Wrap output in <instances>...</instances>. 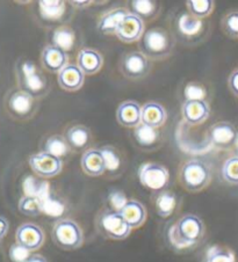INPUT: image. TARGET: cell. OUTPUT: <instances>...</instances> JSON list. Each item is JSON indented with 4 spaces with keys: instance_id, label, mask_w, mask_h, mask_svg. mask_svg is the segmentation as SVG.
<instances>
[{
    "instance_id": "14",
    "label": "cell",
    "mask_w": 238,
    "mask_h": 262,
    "mask_svg": "<svg viewBox=\"0 0 238 262\" xmlns=\"http://www.w3.org/2000/svg\"><path fill=\"white\" fill-rule=\"evenodd\" d=\"M69 57L67 52L49 45L43 49L41 54V64L43 69L51 73H60L68 65Z\"/></svg>"
},
{
    "instance_id": "8",
    "label": "cell",
    "mask_w": 238,
    "mask_h": 262,
    "mask_svg": "<svg viewBox=\"0 0 238 262\" xmlns=\"http://www.w3.org/2000/svg\"><path fill=\"white\" fill-rule=\"evenodd\" d=\"M28 163L32 171L37 177L43 179H50L58 176L63 168V160L50 154H47L45 151L30 156Z\"/></svg>"
},
{
    "instance_id": "23",
    "label": "cell",
    "mask_w": 238,
    "mask_h": 262,
    "mask_svg": "<svg viewBox=\"0 0 238 262\" xmlns=\"http://www.w3.org/2000/svg\"><path fill=\"white\" fill-rule=\"evenodd\" d=\"M122 217L131 229H138L147 221V210L144 205L136 200H128L120 210Z\"/></svg>"
},
{
    "instance_id": "18",
    "label": "cell",
    "mask_w": 238,
    "mask_h": 262,
    "mask_svg": "<svg viewBox=\"0 0 238 262\" xmlns=\"http://www.w3.org/2000/svg\"><path fill=\"white\" fill-rule=\"evenodd\" d=\"M58 85L61 89L68 92H74L81 90L85 82V74L78 68V65L68 64L58 73Z\"/></svg>"
},
{
    "instance_id": "20",
    "label": "cell",
    "mask_w": 238,
    "mask_h": 262,
    "mask_svg": "<svg viewBox=\"0 0 238 262\" xmlns=\"http://www.w3.org/2000/svg\"><path fill=\"white\" fill-rule=\"evenodd\" d=\"M81 167L89 177L103 176L106 172V166L100 150L89 148L84 152L81 158Z\"/></svg>"
},
{
    "instance_id": "26",
    "label": "cell",
    "mask_w": 238,
    "mask_h": 262,
    "mask_svg": "<svg viewBox=\"0 0 238 262\" xmlns=\"http://www.w3.org/2000/svg\"><path fill=\"white\" fill-rule=\"evenodd\" d=\"M134 137L140 146L151 148L160 143L161 133L157 128H152V126L141 123L134 128Z\"/></svg>"
},
{
    "instance_id": "21",
    "label": "cell",
    "mask_w": 238,
    "mask_h": 262,
    "mask_svg": "<svg viewBox=\"0 0 238 262\" xmlns=\"http://www.w3.org/2000/svg\"><path fill=\"white\" fill-rule=\"evenodd\" d=\"M167 119V113L161 103L150 101L144 103L141 111V123L152 128H161Z\"/></svg>"
},
{
    "instance_id": "42",
    "label": "cell",
    "mask_w": 238,
    "mask_h": 262,
    "mask_svg": "<svg viewBox=\"0 0 238 262\" xmlns=\"http://www.w3.org/2000/svg\"><path fill=\"white\" fill-rule=\"evenodd\" d=\"M72 4L73 7H77V8H84V7H87L90 6L91 4H93V2H70Z\"/></svg>"
},
{
    "instance_id": "41",
    "label": "cell",
    "mask_w": 238,
    "mask_h": 262,
    "mask_svg": "<svg viewBox=\"0 0 238 262\" xmlns=\"http://www.w3.org/2000/svg\"><path fill=\"white\" fill-rule=\"evenodd\" d=\"M25 262H49L46 256L41 254H32Z\"/></svg>"
},
{
    "instance_id": "40",
    "label": "cell",
    "mask_w": 238,
    "mask_h": 262,
    "mask_svg": "<svg viewBox=\"0 0 238 262\" xmlns=\"http://www.w3.org/2000/svg\"><path fill=\"white\" fill-rule=\"evenodd\" d=\"M8 230H10V223H8L5 217L0 216V239L5 237Z\"/></svg>"
},
{
    "instance_id": "6",
    "label": "cell",
    "mask_w": 238,
    "mask_h": 262,
    "mask_svg": "<svg viewBox=\"0 0 238 262\" xmlns=\"http://www.w3.org/2000/svg\"><path fill=\"white\" fill-rule=\"evenodd\" d=\"M51 238L57 247L64 251H74L84 244V232L81 226L72 220L62 218L55 222L51 230Z\"/></svg>"
},
{
    "instance_id": "32",
    "label": "cell",
    "mask_w": 238,
    "mask_h": 262,
    "mask_svg": "<svg viewBox=\"0 0 238 262\" xmlns=\"http://www.w3.org/2000/svg\"><path fill=\"white\" fill-rule=\"evenodd\" d=\"M100 152L101 155H103V158L105 161L106 171L109 173L117 172L118 169H120L121 164H122L120 154H118L113 146H108V145L101 147Z\"/></svg>"
},
{
    "instance_id": "7",
    "label": "cell",
    "mask_w": 238,
    "mask_h": 262,
    "mask_svg": "<svg viewBox=\"0 0 238 262\" xmlns=\"http://www.w3.org/2000/svg\"><path fill=\"white\" fill-rule=\"evenodd\" d=\"M137 176L141 185L144 188L156 191V193L165 190L170 182L169 169L157 163H145L141 165Z\"/></svg>"
},
{
    "instance_id": "13",
    "label": "cell",
    "mask_w": 238,
    "mask_h": 262,
    "mask_svg": "<svg viewBox=\"0 0 238 262\" xmlns=\"http://www.w3.org/2000/svg\"><path fill=\"white\" fill-rule=\"evenodd\" d=\"M209 141L214 146L229 148L233 146L238 139V133L235 125L230 122H217L209 128Z\"/></svg>"
},
{
    "instance_id": "38",
    "label": "cell",
    "mask_w": 238,
    "mask_h": 262,
    "mask_svg": "<svg viewBox=\"0 0 238 262\" xmlns=\"http://www.w3.org/2000/svg\"><path fill=\"white\" fill-rule=\"evenodd\" d=\"M8 255H10V259L12 262H25L30 255H32V252H29L27 248H25L19 245L17 243H15L11 246Z\"/></svg>"
},
{
    "instance_id": "19",
    "label": "cell",
    "mask_w": 238,
    "mask_h": 262,
    "mask_svg": "<svg viewBox=\"0 0 238 262\" xmlns=\"http://www.w3.org/2000/svg\"><path fill=\"white\" fill-rule=\"evenodd\" d=\"M77 65L82 70L84 74L98 73L104 65V57L98 50L92 49V48H85L79 51L77 57Z\"/></svg>"
},
{
    "instance_id": "31",
    "label": "cell",
    "mask_w": 238,
    "mask_h": 262,
    "mask_svg": "<svg viewBox=\"0 0 238 262\" xmlns=\"http://www.w3.org/2000/svg\"><path fill=\"white\" fill-rule=\"evenodd\" d=\"M214 4L211 0H188L186 6L189 14L197 19H204L213 12Z\"/></svg>"
},
{
    "instance_id": "39",
    "label": "cell",
    "mask_w": 238,
    "mask_h": 262,
    "mask_svg": "<svg viewBox=\"0 0 238 262\" xmlns=\"http://www.w3.org/2000/svg\"><path fill=\"white\" fill-rule=\"evenodd\" d=\"M228 86L232 93L238 97V69H236L229 77Z\"/></svg>"
},
{
    "instance_id": "24",
    "label": "cell",
    "mask_w": 238,
    "mask_h": 262,
    "mask_svg": "<svg viewBox=\"0 0 238 262\" xmlns=\"http://www.w3.org/2000/svg\"><path fill=\"white\" fill-rule=\"evenodd\" d=\"M178 207V196L171 190H163L156 194L155 209L157 215L162 218L172 216Z\"/></svg>"
},
{
    "instance_id": "11",
    "label": "cell",
    "mask_w": 238,
    "mask_h": 262,
    "mask_svg": "<svg viewBox=\"0 0 238 262\" xmlns=\"http://www.w3.org/2000/svg\"><path fill=\"white\" fill-rule=\"evenodd\" d=\"M46 235L43 230L34 223H25L16 229L15 242L29 252L39 250L45 244Z\"/></svg>"
},
{
    "instance_id": "29",
    "label": "cell",
    "mask_w": 238,
    "mask_h": 262,
    "mask_svg": "<svg viewBox=\"0 0 238 262\" xmlns=\"http://www.w3.org/2000/svg\"><path fill=\"white\" fill-rule=\"evenodd\" d=\"M70 148L71 147H70L67 138L61 136V135H52L43 144V151L60 159L69 155Z\"/></svg>"
},
{
    "instance_id": "34",
    "label": "cell",
    "mask_w": 238,
    "mask_h": 262,
    "mask_svg": "<svg viewBox=\"0 0 238 262\" xmlns=\"http://www.w3.org/2000/svg\"><path fill=\"white\" fill-rule=\"evenodd\" d=\"M221 174L223 180L229 185H238V156H232L224 161Z\"/></svg>"
},
{
    "instance_id": "35",
    "label": "cell",
    "mask_w": 238,
    "mask_h": 262,
    "mask_svg": "<svg viewBox=\"0 0 238 262\" xmlns=\"http://www.w3.org/2000/svg\"><path fill=\"white\" fill-rule=\"evenodd\" d=\"M133 13L138 15L141 19H150L157 13V4L151 0H134L131 2Z\"/></svg>"
},
{
    "instance_id": "5",
    "label": "cell",
    "mask_w": 238,
    "mask_h": 262,
    "mask_svg": "<svg viewBox=\"0 0 238 262\" xmlns=\"http://www.w3.org/2000/svg\"><path fill=\"white\" fill-rule=\"evenodd\" d=\"M95 228L99 234L111 240H125L129 237L131 229L120 211L113 209L101 210L95 218Z\"/></svg>"
},
{
    "instance_id": "28",
    "label": "cell",
    "mask_w": 238,
    "mask_h": 262,
    "mask_svg": "<svg viewBox=\"0 0 238 262\" xmlns=\"http://www.w3.org/2000/svg\"><path fill=\"white\" fill-rule=\"evenodd\" d=\"M67 141L71 148L74 150H83L91 141L90 130L83 124L73 125L67 131Z\"/></svg>"
},
{
    "instance_id": "1",
    "label": "cell",
    "mask_w": 238,
    "mask_h": 262,
    "mask_svg": "<svg viewBox=\"0 0 238 262\" xmlns=\"http://www.w3.org/2000/svg\"><path fill=\"white\" fill-rule=\"evenodd\" d=\"M205 234L204 221L194 213H185L169 229L167 238L175 251H186L199 245Z\"/></svg>"
},
{
    "instance_id": "27",
    "label": "cell",
    "mask_w": 238,
    "mask_h": 262,
    "mask_svg": "<svg viewBox=\"0 0 238 262\" xmlns=\"http://www.w3.org/2000/svg\"><path fill=\"white\" fill-rule=\"evenodd\" d=\"M52 46H55L58 49L63 50L64 52L71 51L76 45V33L72 28L68 26H61L56 28L52 33Z\"/></svg>"
},
{
    "instance_id": "25",
    "label": "cell",
    "mask_w": 238,
    "mask_h": 262,
    "mask_svg": "<svg viewBox=\"0 0 238 262\" xmlns=\"http://www.w3.org/2000/svg\"><path fill=\"white\" fill-rule=\"evenodd\" d=\"M67 5L65 2L61 0H41L38 2V11L39 15L45 21L55 23L61 20L65 14Z\"/></svg>"
},
{
    "instance_id": "37",
    "label": "cell",
    "mask_w": 238,
    "mask_h": 262,
    "mask_svg": "<svg viewBox=\"0 0 238 262\" xmlns=\"http://www.w3.org/2000/svg\"><path fill=\"white\" fill-rule=\"evenodd\" d=\"M222 29L229 37L238 38V11L229 12L222 19Z\"/></svg>"
},
{
    "instance_id": "3",
    "label": "cell",
    "mask_w": 238,
    "mask_h": 262,
    "mask_svg": "<svg viewBox=\"0 0 238 262\" xmlns=\"http://www.w3.org/2000/svg\"><path fill=\"white\" fill-rule=\"evenodd\" d=\"M16 80L20 90L34 98L43 97L49 89L46 76L30 59H20L16 64Z\"/></svg>"
},
{
    "instance_id": "4",
    "label": "cell",
    "mask_w": 238,
    "mask_h": 262,
    "mask_svg": "<svg viewBox=\"0 0 238 262\" xmlns=\"http://www.w3.org/2000/svg\"><path fill=\"white\" fill-rule=\"evenodd\" d=\"M179 181L187 191L199 193L207 188L211 181L210 167L204 160H187L180 168Z\"/></svg>"
},
{
    "instance_id": "12",
    "label": "cell",
    "mask_w": 238,
    "mask_h": 262,
    "mask_svg": "<svg viewBox=\"0 0 238 262\" xmlns=\"http://www.w3.org/2000/svg\"><path fill=\"white\" fill-rule=\"evenodd\" d=\"M144 23L135 13H129L121 21L115 33V36L123 43L140 42L144 34Z\"/></svg>"
},
{
    "instance_id": "16",
    "label": "cell",
    "mask_w": 238,
    "mask_h": 262,
    "mask_svg": "<svg viewBox=\"0 0 238 262\" xmlns=\"http://www.w3.org/2000/svg\"><path fill=\"white\" fill-rule=\"evenodd\" d=\"M182 114L187 124L199 125L209 117L210 108L206 100L204 101H184Z\"/></svg>"
},
{
    "instance_id": "36",
    "label": "cell",
    "mask_w": 238,
    "mask_h": 262,
    "mask_svg": "<svg viewBox=\"0 0 238 262\" xmlns=\"http://www.w3.org/2000/svg\"><path fill=\"white\" fill-rule=\"evenodd\" d=\"M207 97V91L199 82H189L184 89L185 101H204Z\"/></svg>"
},
{
    "instance_id": "10",
    "label": "cell",
    "mask_w": 238,
    "mask_h": 262,
    "mask_svg": "<svg viewBox=\"0 0 238 262\" xmlns=\"http://www.w3.org/2000/svg\"><path fill=\"white\" fill-rule=\"evenodd\" d=\"M120 71L128 79H142L150 71L149 58L141 51L128 52L121 58Z\"/></svg>"
},
{
    "instance_id": "15",
    "label": "cell",
    "mask_w": 238,
    "mask_h": 262,
    "mask_svg": "<svg viewBox=\"0 0 238 262\" xmlns=\"http://www.w3.org/2000/svg\"><path fill=\"white\" fill-rule=\"evenodd\" d=\"M177 28L178 34L185 40L193 41L204 33L205 24L202 19L194 17L189 13H182L177 19Z\"/></svg>"
},
{
    "instance_id": "22",
    "label": "cell",
    "mask_w": 238,
    "mask_h": 262,
    "mask_svg": "<svg viewBox=\"0 0 238 262\" xmlns=\"http://www.w3.org/2000/svg\"><path fill=\"white\" fill-rule=\"evenodd\" d=\"M129 11L127 8L117 7L113 8L105 12L104 14H101L98 21V30L101 34L105 35H115L116 29L120 26L121 21L125 19L127 14H129Z\"/></svg>"
},
{
    "instance_id": "17",
    "label": "cell",
    "mask_w": 238,
    "mask_h": 262,
    "mask_svg": "<svg viewBox=\"0 0 238 262\" xmlns=\"http://www.w3.org/2000/svg\"><path fill=\"white\" fill-rule=\"evenodd\" d=\"M142 106L134 100H127L118 104L116 109V121L126 128H136L141 124Z\"/></svg>"
},
{
    "instance_id": "2",
    "label": "cell",
    "mask_w": 238,
    "mask_h": 262,
    "mask_svg": "<svg viewBox=\"0 0 238 262\" xmlns=\"http://www.w3.org/2000/svg\"><path fill=\"white\" fill-rule=\"evenodd\" d=\"M173 37L165 28L153 27L145 30L138 42L140 50L149 59H163L173 49Z\"/></svg>"
},
{
    "instance_id": "33",
    "label": "cell",
    "mask_w": 238,
    "mask_h": 262,
    "mask_svg": "<svg viewBox=\"0 0 238 262\" xmlns=\"http://www.w3.org/2000/svg\"><path fill=\"white\" fill-rule=\"evenodd\" d=\"M43 205L42 202L36 196L26 195L23 196L19 201V210L26 216H38L42 212Z\"/></svg>"
},
{
    "instance_id": "9",
    "label": "cell",
    "mask_w": 238,
    "mask_h": 262,
    "mask_svg": "<svg viewBox=\"0 0 238 262\" xmlns=\"http://www.w3.org/2000/svg\"><path fill=\"white\" fill-rule=\"evenodd\" d=\"M6 107L13 117L26 120L34 114L36 104H35V98L27 92L16 90L8 95Z\"/></svg>"
},
{
    "instance_id": "30",
    "label": "cell",
    "mask_w": 238,
    "mask_h": 262,
    "mask_svg": "<svg viewBox=\"0 0 238 262\" xmlns=\"http://www.w3.org/2000/svg\"><path fill=\"white\" fill-rule=\"evenodd\" d=\"M201 262H236V255L230 248L213 245L205 251Z\"/></svg>"
}]
</instances>
